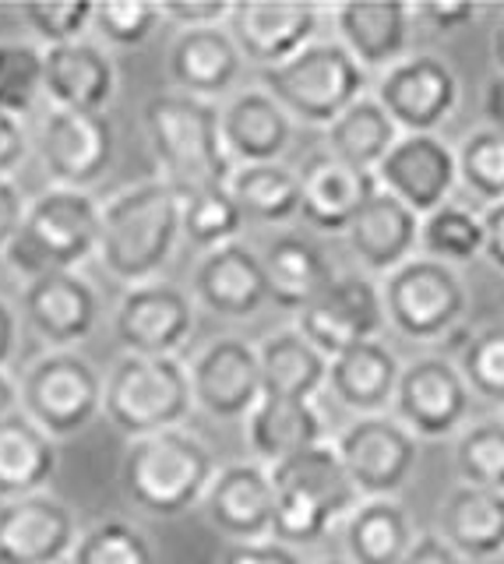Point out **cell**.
Here are the masks:
<instances>
[{"mask_svg": "<svg viewBox=\"0 0 504 564\" xmlns=\"http://www.w3.org/2000/svg\"><path fill=\"white\" fill-rule=\"evenodd\" d=\"M491 50H494V64H497V75H504V18L494 29V40H491Z\"/></svg>", "mask_w": 504, "mask_h": 564, "instance_id": "680465c9", "label": "cell"}, {"mask_svg": "<svg viewBox=\"0 0 504 564\" xmlns=\"http://www.w3.org/2000/svg\"><path fill=\"white\" fill-rule=\"evenodd\" d=\"M230 194L248 223H289L300 216V173L283 163L237 166Z\"/></svg>", "mask_w": 504, "mask_h": 564, "instance_id": "8d00e7d4", "label": "cell"}, {"mask_svg": "<svg viewBox=\"0 0 504 564\" xmlns=\"http://www.w3.org/2000/svg\"><path fill=\"white\" fill-rule=\"evenodd\" d=\"M72 564H155L149 536L124 519H107L78 536Z\"/></svg>", "mask_w": 504, "mask_h": 564, "instance_id": "b9f144b4", "label": "cell"}, {"mask_svg": "<svg viewBox=\"0 0 504 564\" xmlns=\"http://www.w3.org/2000/svg\"><path fill=\"white\" fill-rule=\"evenodd\" d=\"M25 212H29V202L19 191V184H14L11 176H0V254H8V247L19 237Z\"/></svg>", "mask_w": 504, "mask_h": 564, "instance_id": "681fc988", "label": "cell"}, {"mask_svg": "<svg viewBox=\"0 0 504 564\" xmlns=\"http://www.w3.org/2000/svg\"><path fill=\"white\" fill-rule=\"evenodd\" d=\"M385 322L381 286H374L368 275H346L300 311L297 332L328 360H336L339 352L377 339Z\"/></svg>", "mask_w": 504, "mask_h": 564, "instance_id": "4fadbf2b", "label": "cell"}, {"mask_svg": "<svg viewBox=\"0 0 504 564\" xmlns=\"http://www.w3.org/2000/svg\"><path fill=\"white\" fill-rule=\"evenodd\" d=\"M43 96V50L29 43H0V110L29 113Z\"/></svg>", "mask_w": 504, "mask_h": 564, "instance_id": "7bdbcfd3", "label": "cell"}, {"mask_svg": "<svg viewBox=\"0 0 504 564\" xmlns=\"http://www.w3.org/2000/svg\"><path fill=\"white\" fill-rule=\"evenodd\" d=\"M195 405L216 420H248L262 402V352L240 335L216 339L190 364Z\"/></svg>", "mask_w": 504, "mask_h": 564, "instance_id": "e0dca14e", "label": "cell"}, {"mask_svg": "<svg viewBox=\"0 0 504 564\" xmlns=\"http://www.w3.org/2000/svg\"><path fill=\"white\" fill-rule=\"evenodd\" d=\"M480 8L476 4H416V22H424L427 29L451 35L465 29L469 22H476Z\"/></svg>", "mask_w": 504, "mask_h": 564, "instance_id": "f907efd6", "label": "cell"}, {"mask_svg": "<svg viewBox=\"0 0 504 564\" xmlns=\"http://www.w3.org/2000/svg\"><path fill=\"white\" fill-rule=\"evenodd\" d=\"M117 134L107 113L50 110L40 128V159L54 187L89 191L113 163Z\"/></svg>", "mask_w": 504, "mask_h": 564, "instance_id": "2e32d148", "label": "cell"}, {"mask_svg": "<svg viewBox=\"0 0 504 564\" xmlns=\"http://www.w3.org/2000/svg\"><path fill=\"white\" fill-rule=\"evenodd\" d=\"M78 536L75 511L54 494L0 501V564H61Z\"/></svg>", "mask_w": 504, "mask_h": 564, "instance_id": "ac0fdd59", "label": "cell"}, {"mask_svg": "<svg viewBox=\"0 0 504 564\" xmlns=\"http://www.w3.org/2000/svg\"><path fill=\"white\" fill-rule=\"evenodd\" d=\"M22 314L32 332L54 349L85 343L99 325V293L78 272H54L29 279L22 290Z\"/></svg>", "mask_w": 504, "mask_h": 564, "instance_id": "ffe728a7", "label": "cell"}, {"mask_svg": "<svg viewBox=\"0 0 504 564\" xmlns=\"http://www.w3.org/2000/svg\"><path fill=\"white\" fill-rule=\"evenodd\" d=\"M392 405L395 420L413 437L441 441L465 431L473 392H469L459 364H451L448 357H416L403 367Z\"/></svg>", "mask_w": 504, "mask_h": 564, "instance_id": "7c38bea8", "label": "cell"}, {"mask_svg": "<svg viewBox=\"0 0 504 564\" xmlns=\"http://www.w3.org/2000/svg\"><path fill=\"white\" fill-rule=\"evenodd\" d=\"M195 392L190 367L177 357H120L107 378V410L113 427L138 441L149 434L177 431L187 420Z\"/></svg>", "mask_w": 504, "mask_h": 564, "instance_id": "52a82bcc", "label": "cell"}, {"mask_svg": "<svg viewBox=\"0 0 504 564\" xmlns=\"http://www.w3.org/2000/svg\"><path fill=\"white\" fill-rule=\"evenodd\" d=\"M377 176L339 163L336 155H310L300 170V216L321 234H350V226L377 194Z\"/></svg>", "mask_w": 504, "mask_h": 564, "instance_id": "603a6c76", "label": "cell"}, {"mask_svg": "<svg viewBox=\"0 0 504 564\" xmlns=\"http://www.w3.org/2000/svg\"><path fill=\"white\" fill-rule=\"evenodd\" d=\"M19 349V311L0 296V370H4Z\"/></svg>", "mask_w": 504, "mask_h": 564, "instance_id": "11a10c76", "label": "cell"}, {"mask_svg": "<svg viewBox=\"0 0 504 564\" xmlns=\"http://www.w3.org/2000/svg\"><path fill=\"white\" fill-rule=\"evenodd\" d=\"M350 247L371 275H392L420 251V216L388 191H377L350 226Z\"/></svg>", "mask_w": 504, "mask_h": 564, "instance_id": "4316f807", "label": "cell"}, {"mask_svg": "<svg viewBox=\"0 0 504 564\" xmlns=\"http://www.w3.org/2000/svg\"><path fill=\"white\" fill-rule=\"evenodd\" d=\"M102 205L89 191L50 187L29 202L19 237L8 247V261L29 279L75 272L81 261L99 254Z\"/></svg>", "mask_w": 504, "mask_h": 564, "instance_id": "5b68a950", "label": "cell"}, {"mask_svg": "<svg viewBox=\"0 0 504 564\" xmlns=\"http://www.w3.org/2000/svg\"><path fill=\"white\" fill-rule=\"evenodd\" d=\"M459 370L469 392L504 405V325H486L462 346Z\"/></svg>", "mask_w": 504, "mask_h": 564, "instance_id": "ee69618b", "label": "cell"}, {"mask_svg": "<svg viewBox=\"0 0 504 564\" xmlns=\"http://www.w3.org/2000/svg\"><path fill=\"white\" fill-rule=\"evenodd\" d=\"M184 237V198L166 181H145L102 205V237L99 261L110 279L145 286L155 282L177 240Z\"/></svg>", "mask_w": 504, "mask_h": 564, "instance_id": "6da1fadb", "label": "cell"}, {"mask_svg": "<svg viewBox=\"0 0 504 564\" xmlns=\"http://www.w3.org/2000/svg\"><path fill=\"white\" fill-rule=\"evenodd\" d=\"M248 441L258 458L275 466L297 452L325 445V420L315 402L262 395V402L248 416Z\"/></svg>", "mask_w": 504, "mask_h": 564, "instance_id": "d6a6232c", "label": "cell"}, {"mask_svg": "<svg viewBox=\"0 0 504 564\" xmlns=\"http://www.w3.org/2000/svg\"><path fill=\"white\" fill-rule=\"evenodd\" d=\"M318 564H353V561H342V557H328V561H318Z\"/></svg>", "mask_w": 504, "mask_h": 564, "instance_id": "91938a15", "label": "cell"}, {"mask_svg": "<svg viewBox=\"0 0 504 564\" xmlns=\"http://www.w3.org/2000/svg\"><path fill=\"white\" fill-rule=\"evenodd\" d=\"M92 14L96 4H85V0H67V4H25L22 18L25 25L40 35L50 46H67L78 43L85 32L92 29Z\"/></svg>", "mask_w": 504, "mask_h": 564, "instance_id": "bcb514c9", "label": "cell"}, {"mask_svg": "<svg viewBox=\"0 0 504 564\" xmlns=\"http://www.w3.org/2000/svg\"><path fill=\"white\" fill-rule=\"evenodd\" d=\"M265 264V282H269V300L283 311H304L307 304L332 286V264L318 251L315 243L297 237V234H283L269 243V251L262 254Z\"/></svg>", "mask_w": 504, "mask_h": 564, "instance_id": "4dcf8cb0", "label": "cell"}, {"mask_svg": "<svg viewBox=\"0 0 504 564\" xmlns=\"http://www.w3.org/2000/svg\"><path fill=\"white\" fill-rule=\"evenodd\" d=\"M416 533L395 498H368L346 519V554L353 564H403Z\"/></svg>", "mask_w": 504, "mask_h": 564, "instance_id": "836d02e7", "label": "cell"}, {"mask_svg": "<svg viewBox=\"0 0 504 564\" xmlns=\"http://www.w3.org/2000/svg\"><path fill=\"white\" fill-rule=\"evenodd\" d=\"M336 452L363 501L395 498L416 469V437L388 413L357 416L336 437Z\"/></svg>", "mask_w": 504, "mask_h": 564, "instance_id": "30bf717a", "label": "cell"}, {"mask_svg": "<svg viewBox=\"0 0 504 564\" xmlns=\"http://www.w3.org/2000/svg\"><path fill=\"white\" fill-rule=\"evenodd\" d=\"M262 85L289 117L332 128L353 102L363 99L368 67H363L342 43L315 40L286 64L265 67Z\"/></svg>", "mask_w": 504, "mask_h": 564, "instance_id": "8992f818", "label": "cell"}, {"mask_svg": "<svg viewBox=\"0 0 504 564\" xmlns=\"http://www.w3.org/2000/svg\"><path fill=\"white\" fill-rule=\"evenodd\" d=\"M19 402H22L19 399V384L8 378V370H0V420L11 416V413H19V410H14Z\"/></svg>", "mask_w": 504, "mask_h": 564, "instance_id": "6f0895ef", "label": "cell"}, {"mask_svg": "<svg viewBox=\"0 0 504 564\" xmlns=\"http://www.w3.org/2000/svg\"><path fill=\"white\" fill-rule=\"evenodd\" d=\"M201 505L208 525L230 543H254L272 536L275 490L265 466L237 463L219 469Z\"/></svg>", "mask_w": 504, "mask_h": 564, "instance_id": "44dd1931", "label": "cell"}, {"mask_svg": "<svg viewBox=\"0 0 504 564\" xmlns=\"http://www.w3.org/2000/svg\"><path fill=\"white\" fill-rule=\"evenodd\" d=\"M29 155V134L22 128V117H11L0 110V176H11Z\"/></svg>", "mask_w": 504, "mask_h": 564, "instance_id": "816d5d0a", "label": "cell"}, {"mask_svg": "<svg viewBox=\"0 0 504 564\" xmlns=\"http://www.w3.org/2000/svg\"><path fill=\"white\" fill-rule=\"evenodd\" d=\"M459 155V184L483 205L504 202V131L476 128L462 138Z\"/></svg>", "mask_w": 504, "mask_h": 564, "instance_id": "60d3db41", "label": "cell"}, {"mask_svg": "<svg viewBox=\"0 0 504 564\" xmlns=\"http://www.w3.org/2000/svg\"><path fill=\"white\" fill-rule=\"evenodd\" d=\"M222 564H304L293 546L280 540H254V543H230Z\"/></svg>", "mask_w": 504, "mask_h": 564, "instance_id": "c3c4849f", "label": "cell"}, {"mask_svg": "<svg viewBox=\"0 0 504 564\" xmlns=\"http://www.w3.org/2000/svg\"><path fill=\"white\" fill-rule=\"evenodd\" d=\"M456 469L465 487L504 494V416L469 423L456 441Z\"/></svg>", "mask_w": 504, "mask_h": 564, "instance_id": "f35d334b", "label": "cell"}, {"mask_svg": "<svg viewBox=\"0 0 504 564\" xmlns=\"http://www.w3.org/2000/svg\"><path fill=\"white\" fill-rule=\"evenodd\" d=\"M388 325L409 343H441L462 322L469 293L462 275L434 258L416 254L381 282Z\"/></svg>", "mask_w": 504, "mask_h": 564, "instance_id": "9c48e42d", "label": "cell"}, {"mask_svg": "<svg viewBox=\"0 0 504 564\" xmlns=\"http://www.w3.org/2000/svg\"><path fill=\"white\" fill-rule=\"evenodd\" d=\"M57 473V445L22 410L0 420V498H32Z\"/></svg>", "mask_w": 504, "mask_h": 564, "instance_id": "1f68e13d", "label": "cell"}, {"mask_svg": "<svg viewBox=\"0 0 504 564\" xmlns=\"http://www.w3.org/2000/svg\"><path fill=\"white\" fill-rule=\"evenodd\" d=\"M438 525L465 561H491L504 554V494L462 484L445 498Z\"/></svg>", "mask_w": 504, "mask_h": 564, "instance_id": "f546056e", "label": "cell"}, {"mask_svg": "<svg viewBox=\"0 0 504 564\" xmlns=\"http://www.w3.org/2000/svg\"><path fill=\"white\" fill-rule=\"evenodd\" d=\"M269 476L275 490L272 536L286 546L321 543L328 529L360 505V494L328 441L269 466Z\"/></svg>", "mask_w": 504, "mask_h": 564, "instance_id": "3957f363", "label": "cell"}, {"mask_svg": "<svg viewBox=\"0 0 504 564\" xmlns=\"http://www.w3.org/2000/svg\"><path fill=\"white\" fill-rule=\"evenodd\" d=\"M483 212L448 202L420 219V254L441 264H469L483 258Z\"/></svg>", "mask_w": 504, "mask_h": 564, "instance_id": "74e56055", "label": "cell"}, {"mask_svg": "<svg viewBox=\"0 0 504 564\" xmlns=\"http://www.w3.org/2000/svg\"><path fill=\"white\" fill-rule=\"evenodd\" d=\"M262 352V395L315 402L328 384V357L310 346L300 332H280L258 349Z\"/></svg>", "mask_w": 504, "mask_h": 564, "instance_id": "e575fe53", "label": "cell"}, {"mask_svg": "<svg viewBox=\"0 0 504 564\" xmlns=\"http://www.w3.org/2000/svg\"><path fill=\"white\" fill-rule=\"evenodd\" d=\"M240 70H243V53L237 50L226 25L177 32V40H173L169 75L180 93L190 99L212 102L219 96H230L233 85L240 82Z\"/></svg>", "mask_w": 504, "mask_h": 564, "instance_id": "83f0119b", "label": "cell"}, {"mask_svg": "<svg viewBox=\"0 0 504 564\" xmlns=\"http://www.w3.org/2000/svg\"><path fill=\"white\" fill-rule=\"evenodd\" d=\"M195 293L219 317H251L269 300L265 264L248 243H226L195 264Z\"/></svg>", "mask_w": 504, "mask_h": 564, "instance_id": "d4e9b609", "label": "cell"}, {"mask_svg": "<svg viewBox=\"0 0 504 564\" xmlns=\"http://www.w3.org/2000/svg\"><path fill=\"white\" fill-rule=\"evenodd\" d=\"M230 8L233 4H226V0H169V4H160L163 22L180 32L219 29L230 22Z\"/></svg>", "mask_w": 504, "mask_h": 564, "instance_id": "7dc6e473", "label": "cell"}, {"mask_svg": "<svg viewBox=\"0 0 504 564\" xmlns=\"http://www.w3.org/2000/svg\"><path fill=\"white\" fill-rule=\"evenodd\" d=\"M398 378H403V364L381 339L360 343L328 360V388L357 416L385 413V405L395 402Z\"/></svg>", "mask_w": 504, "mask_h": 564, "instance_id": "f1b7e54d", "label": "cell"}, {"mask_svg": "<svg viewBox=\"0 0 504 564\" xmlns=\"http://www.w3.org/2000/svg\"><path fill=\"white\" fill-rule=\"evenodd\" d=\"M483 113H486V128L504 131V75H494L483 88Z\"/></svg>", "mask_w": 504, "mask_h": 564, "instance_id": "9f6ffc18", "label": "cell"}, {"mask_svg": "<svg viewBox=\"0 0 504 564\" xmlns=\"http://www.w3.org/2000/svg\"><path fill=\"white\" fill-rule=\"evenodd\" d=\"M339 43L353 53L363 67L388 70L409 57V40L416 25V8L398 0H350L332 8Z\"/></svg>", "mask_w": 504, "mask_h": 564, "instance_id": "cb8c5ba5", "label": "cell"}, {"mask_svg": "<svg viewBox=\"0 0 504 564\" xmlns=\"http://www.w3.org/2000/svg\"><path fill=\"white\" fill-rule=\"evenodd\" d=\"M163 11L160 4H149V0H102L96 4L92 14V29L113 46H142L149 35L160 29Z\"/></svg>", "mask_w": 504, "mask_h": 564, "instance_id": "f6af8a7d", "label": "cell"}, {"mask_svg": "<svg viewBox=\"0 0 504 564\" xmlns=\"http://www.w3.org/2000/svg\"><path fill=\"white\" fill-rule=\"evenodd\" d=\"M145 131L152 141L163 181L180 191V198L216 187H230L237 163L226 152L216 102L190 99L184 93L152 96L145 106Z\"/></svg>", "mask_w": 504, "mask_h": 564, "instance_id": "7a4b0ae2", "label": "cell"}, {"mask_svg": "<svg viewBox=\"0 0 504 564\" xmlns=\"http://www.w3.org/2000/svg\"><path fill=\"white\" fill-rule=\"evenodd\" d=\"M248 226L237 198L230 187H216V191H201L184 198V240L198 251H216L240 237V229Z\"/></svg>", "mask_w": 504, "mask_h": 564, "instance_id": "ab89813d", "label": "cell"}, {"mask_svg": "<svg viewBox=\"0 0 504 564\" xmlns=\"http://www.w3.org/2000/svg\"><path fill=\"white\" fill-rule=\"evenodd\" d=\"M216 473V458L205 441L177 427L131 441L120 466V484L124 498L145 516L177 519L205 501Z\"/></svg>", "mask_w": 504, "mask_h": 564, "instance_id": "277c9868", "label": "cell"}, {"mask_svg": "<svg viewBox=\"0 0 504 564\" xmlns=\"http://www.w3.org/2000/svg\"><path fill=\"white\" fill-rule=\"evenodd\" d=\"M43 96L54 110L102 113L117 96L113 57L89 40L43 50Z\"/></svg>", "mask_w": 504, "mask_h": 564, "instance_id": "7402d4cb", "label": "cell"}, {"mask_svg": "<svg viewBox=\"0 0 504 564\" xmlns=\"http://www.w3.org/2000/svg\"><path fill=\"white\" fill-rule=\"evenodd\" d=\"M374 99L403 134H438L459 106V75L438 53H409L381 70Z\"/></svg>", "mask_w": 504, "mask_h": 564, "instance_id": "8fae6325", "label": "cell"}, {"mask_svg": "<svg viewBox=\"0 0 504 564\" xmlns=\"http://www.w3.org/2000/svg\"><path fill=\"white\" fill-rule=\"evenodd\" d=\"M483 258L494 264L497 272H504V202L483 208Z\"/></svg>", "mask_w": 504, "mask_h": 564, "instance_id": "db71d44e", "label": "cell"}, {"mask_svg": "<svg viewBox=\"0 0 504 564\" xmlns=\"http://www.w3.org/2000/svg\"><path fill=\"white\" fill-rule=\"evenodd\" d=\"M321 11L315 4H258V0H240L230 8L226 32L233 35L243 61L280 67L289 57H297L318 35Z\"/></svg>", "mask_w": 504, "mask_h": 564, "instance_id": "d6986e66", "label": "cell"}, {"mask_svg": "<svg viewBox=\"0 0 504 564\" xmlns=\"http://www.w3.org/2000/svg\"><path fill=\"white\" fill-rule=\"evenodd\" d=\"M219 128L226 152L237 166L280 163L293 141V120L265 88L237 93L219 110Z\"/></svg>", "mask_w": 504, "mask_h": 564, "instance_id": "484cf974", "label": "cell"}, {"mask_svg": "<svg viewBox=\"0 0 504 564\" xmlns=\"http://www.w3.org/2000/svg\"><path fill=\"white\" fill-rule=\"evenodd\" d=\"M377 187L416 216H430L451 202L459 184V155L438 134H403L374 170Z\"/></svg>", "mask_w": 504, "mask_h": 564, "instance_id": "5bb4252c", "label": "cell"}, {"mask_svg": "<svg viewBox=\"0 0 504 564\" xmlns=\"http://www.w3.org/2000/svg\"><path fill=\"white\" fill-rule=\"evenodd\" d=\"M403 564H469L441 533H420L406 551Z\"/></svg>", "mask_w": 504, "mask_h": 564, "instance_id": "f5cc1de1", "label": "cell"}, {"mask_svg": "<svg viewBox=\"0 0 504 564\" xmlns=\"http://www.w3.org/2000/svg\"><path fill=\"white\" fill-rule=\"evenodd\" d=\"M113 332L128 357H173L195 332V304L173 282H145L120 296Z\"/></svg>", "mask_w": 504, "mask_h": 564, "instance_id": "9a60e30c", "label": "cell"}, {"mask_svg": "<svg viewBox=\"0 0 504 564\" xmlns=\"http://www.w3.org/2000/svg\"><path fill=\"white\" fill-rule=\"evenodd\" d=\"M19 399L22 413L57 441L81 434L102 413L107 381L92 367V360L78 357L72 349H50L25 370Z\"/></svg>", "mask_w": 504, "mask_h": 564, "instance_id": "ba28073f", "label": "cell"}, {"mask_svg": "<svg viewBox=\"0 0 504 564\" xmlns=\"http://www.w3.org/2000/svg\"><path fill=\"white\" fill-rule=\"evenodd\" d=\"M398 138H403V131L395 128V120L385 113V106L374 96H363L332 123V128H325L328 155H336L339 163L363 170V173H374L385 163V155L392 152Z\"/></svg>", "mask_w": 504, "mask_h": 564, "instance_id": "d590c367", "label": "cell"}]
</instances>
